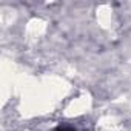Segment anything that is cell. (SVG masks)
<instances>
[{
    "instance_id": "cell-1",
    "label": "cell",
    "mask_w": 131,
    "mask_h": 131,
    "mask_svg": "<svg viewBox=\"0 0 131 131\" xmlns=\"http://www.w3.org/2000/svg\"><path fill=\"white\" fill-rule=\"evenodd\" d=\"M56 131H74V129H71V128H68V126H63V128H57Z\"/></svg>"
}]
</instances>
